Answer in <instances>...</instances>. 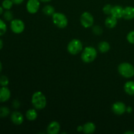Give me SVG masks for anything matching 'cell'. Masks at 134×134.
<instances>
[{"label":"cell","mask_w":134,"mask_h":134,"mask_svg":"<svg viewBox=\"0 0 134 134\" xmlns=\"http://www.w3.org/2000/svg\"><path fill=\"white\" fill-rule=\"evenodd\" d=\"M123 12H124V8L122 7L120 5H115L113 6L111 15L113 16L117 19H120L123 18Z\"/></svg>","instance_id":"4fadbf2b"},{"label":"cell","mask_w":134,"mask_h":134,"mask_svg":"<svg viewBox=\"0 0 134 134\" xmlns=\"http://www.w3.org/2000/svg\"><path fill=\"white\" fill-rule=\"evenodd\" d=\"M9 83V80L8 77L5 75L0 76V85L1 86H7Z\"/></svg>","instance_id":"484cf974"},{"label":"cell","mask_w":134,"mask_h":134,"mask_svg":"<svg viewBox=\"0 0 134 134\" xmlns=\"http://www.w3.org/2000/svg\"><path fill=\"white\" fill-rule=\"evenodd\" d=\"M3 7L0 6V15H1L2 14H3Z\"/></svg>","instance_id":"836d02e7"},{"label":"cell","mask_w":134,"mask_h":134,"mask_svg":"<svg viewBox=\"0 0 134 134\" xmlns=\"http://www.w3.org/2000/svg\"><path fill=\"white\" fill-rule=\"evenodd\" d=\"M12 0H3L2 2V7L5 10H10L13 5Z\"/></svg>","instance_id":"7402d4cb"},{"label":"cell","mask_w":134,"mask_h":134,"mask_svg":"<svg viewBox=\"0 0 134 134\" xmlns=\"http://www.w3.org/2000/svg\"><path fill=\"white\" fill-rule=\"evenodd\" d=\"M118 71L124 78H132L134 76V66L130 63H121L118 66Z\"/></svg>","instance_id":"3957f363"},{"label":"cell","mask_w":134,"mask_h":134,"mask_svg":"<svg viewBox=\"0 0 134 134\" xmlns=\"http://www.w3.org/2000/svg\"><path fill=\"white\" fill-rule=\"evenodd\" d=\"M10 27L11 31L16 34H20L25 30L24 22L20 19H13L10 21Z\"/></svg>","instance_id":"52a82bcc"},{"label":"cell","mask_w":134,"mask_h":134,"mask_svg":"<svg viewBox=\"0 0 134 134\" xmlns=\"http://www.w3.org/2000/svg\"><path fill=\"white\" fill-rule=\"evenodd\" d=\"M98 48L100 52H102V53H106V52L109 51L110 48H111V46H110V44L108 42L103 41L100 42L98 44Z\"/></svg>","instance_id":"ac0fdd59"},{"label":"cell","mask_w":134,"mask_h":134,"mask_svg":"<svg viewBox=\"0 0 134 134\" xmlns=\"http://www.w3.org/2000/svg\"><path fill=\"white\" fill-rule=\"evenodd\" d=\"M77 130L78 132H83V126H79L77 128Z\"/></svg>","instance_id":"4dcf8cb0"},{"label":"cell","mask_w":134,"mask_h":134,"mask_svg":"<svg viewBox=\"0 0 134 134\" xmlns=\"http://www.w3.org/2000/svg\"><path fill=\"white\" fill-rule=\"evenodd\" d=\"M12 106H13V108L16 109H18L20 106V102L18 100H17V99H14L13 102V103H12Z\"/></svg>","instance_id":"f1b7e54d"},{"label":"cell","mask_w":134,"mask_h":134,"mask_svg":"<svg viewBox=\"0 0 134 134\" xmlns=\"http://www.w3.org/2000/svg\"><path fill=\"white\" fill-rule=\"evenodd\" d=\"M117 18H116L115 17H114L113 16L111 15L109 16L108 17H107V18L105 20V25L106 27L107 28L109 29H113L115 27H116V26L117 25L118 20Z\"/></svg>","instance_id":"9a60e30c"},{"label":"cell","mask_w":134,"mask_h":134,"mask_svg":"<svg viewBox=\"0 0 134 134\" xmlns=\"http://www.w3.org/2000/svg\"><path fill=\"white\" fill-rule=\"evenodd\" d=\"M96 126L95 124L92 122H88L83 125V132L86 134L93 133L96 131Z\"/></svg>","instance_id":"2e32d148"},{"label":"cell","mask_w":134,"mask_h":134,"mask_svg":"<svg viewBox=\"0 0 134 134\" xmlns=\"http://www.w3.org/2000/svg\"><path fill=\"white\" fill-rule=\"evenodd\" d=\"M10 114V109L7 107H0V118H5Z\"/></svg>","instance_id":"44dd1931"},{"label":"cell","mask_w":134,"mask_h":134,"mask_svg":"<svg viewBox=\"0 0 134 134\" xmlns=\"http://www.w3.org/2000/svg\"><path fill=\"white\" fill-rule=\"evenodd\" d=\"M80 22L84 27L88 28L94 26V18L92 14L89 12H84L81 16Z\"/></svg>","instance_id":"8992f818"},{"label":"cell","mask_w":134,"mask_h":134,"mask_svg":"<svg viewBox=\"0 0 134 134\" xmlns=\"http://www.w3.org/2000/svg\"><path fill=\"white\" fill-rule=\"evenodd\" d=\"M52 20L54 24L59 28H65L68 24V19L66 16L62 13H54L52 16Z\"/></svg>","instance_id":"277c9868"},{"label":"cell","mask_w":134,"mask_h":134,"mask_svg":"<svg viewBox=\"0 0 134 134\" xmlns=\"http://www.w3.org/2000/svg\"><path fill=\"white\" fill-rule=\"evenodd\" d=\"M7 30V27L3 20L0 19V36H2L4 34L6 33Z\"/></svg>","instance_id":"cb8c5ba5"},{"label":"cell","mask_w":134,"mask_h":134,"mask_svg":"<svg viewBox=\"0 0 134 134\" xmlns=\"http://www.w3.org/2000/svg\"><path fill=\"white\" fill-rule=\"evenodd\" d=\"M127 41L131 44H134V30L130 31L126 37Z\"/></svg>","instance_id":"83f0119b"},{"label":"cell","mask_w":134,"mask_h":134,"mask_svg":"<svg viewBox=\"0 0 134 134\" xmlns=\"http://www.w3.org/2000/svg\"><path fill=\"white\" fill-rule=\"evenodd\" d=\"M92 32L96 35H102L103 32V28L99 26H92Z\"/></svg>","instance_id":"d4e9b609"},{"label":"cell","mask_w":134,"mask_h":134,"mask_svg":"<svg viewBox=\"0 0 134 134\" xmlns=\"http://www.w3.org/2000/svg\"><path fill=\"white\" fill-rule=\"evenodd\" d=\"M37 109H30L27 111L26 113V117L30 121H34L36 120L37 118V113L36 111Z\"/></svg>","instance_id":"d6986e66"},{"label":"cell","mask_w":134,"mask_h":134,"mask_svg":"<svg viewBox=\"0 0 134 134\" xmlns=\"http://www.w3.org/2000/svg\"><path fill=\"white\" fill-rule=\"evenodd\" d=\"M126 106L123 102H116L112 105V111L115 115H122L126 112Z\"/></svg>","instance_id":"9c48e42d"},{"label":"cell","mask_w":134,"mask_h":134,"mask_svg":"<svg viewBox=\"0 0 134 134\" xmlns=\"http://www.w3.org/2000/svg\"><path fill=\"white\" fill-rule=\"evenodd\" d=\"M3 47V42L2 39H0V50H1Z\"/></svg>","instance_id":"d6a6232c"},{"label":"cell","mask_w":134,"mask_h":134,"mask_svg":"<svg viewBox=\"0 0 134 134\" xmlns=\"http://www.w3.org/2000/svg\"><path fill=\"white\" fill-rule=\"evenodd\" d=\"M11 93L10 90L7 86L0 88V103L6 102L10 99Z\"/></svg>","instance_id":"8fae6325"},{"label":"cell","mask_w":134,"mask_h":134,"mask_svg":"<svg viewBox=\"0 0 134 134\" xmlns=\"http://www.w3.org/2000/svg\"><path fill=\"white\" fill-rule=\"evenodd\" d=\"M97 55L98 52L95 48L93 47H86L82 51L81 58L83 62L89 64L95 60Z\"/></svg>","instance_id":"7a4b0ae2"},{"label":"cell","mask_w":134,"mask_h":134,"mask_svg":"<svg viewBox=\"0 0 134 134\" xmlns=\"http://www.w3.org/2000/svg\"><path fill=\"white\" fill-rule=\"evenodd\" d=\"M124 90L127 94L130 96L134 95V81H127L124 86Z\"/></svg>","instance_id":"e0dca14e"},{"label":"cell","mask_w":134,"mask_h":134,"mask_svg":"<svg viewBox=\"0 0 134 134\" xmlns=\"http://www.w3.org/2000/svg\"><path fill=\"white\" fill-rule=\"evenodd\" d=\"M40 8V1L39 0H28L26 3L27 11L30 14H35L37 13Z\"/></svg>","instance_id":"ba28073f"},{"label":"cell","mask_w":134,"mask_h":134,"mask_svg":"<svg viewBox=\"0 0 134 134\" xmlns=\"http://www.w3.org/2000/svg\"><path fill=\"white\" fill-rule=\"evenodd\" d=\"M113 6L110 4H107V5H105L103 7V12L106 15H111V10H112Z\"/></svg>","instance_id":"4316f807"},{"label":"cell","mask_w":134,"mask_h":134,"mask_svg":"<svg viewBox=\"0 0 134 134\" xmlns=\"http://www.w3.org/2000/svg\"><path fill=\"white\" fill-rule=\"evenodd\" d=\"M123 18L127 20H130L134 18V7L132 6H128L124 8L123 12Z\"/></svg>","instance_id":"5bb4252c"},{"label":"cell","mask_w":134,"mask_h":134,"mask_svg":"<svg viewBox=\"0 0 134 134\" xmlns=\"http://www.w3.org/2000/svg\"><path fill=\"white\" fill-rule=\"evenodd\" d=\"M124 134H134V132H132V131H128V132H124Z\"/></svg>","instance_id":"e575fe53"},{"label":"cell","mask_w":134,"mask_h":134,"mask_svg":"<svg viewBox=\"0 0 134 134\" xmlns=\"http://www.w3.org/2000/svg\"><path fill=\"white\" fill-rule=\"evenodd\" d=\"M10 120L15 125H21L24 122V116L20 112L15 111L10 115Z\"/></svg>","instance_id":"30bf717a"},{"label":"cell","mask_w":134,"mask_h":134,"mask_svg":"<svg viewBox=\"0 0 134 134\" xmlns=\"http://www.w3.org/2000/svg\"><path fill=\"white\" fill-rule=\"evenodd\" d=\"M83 49L82 43L78 39H73L68 43L67 50L72 55L78 54Z\"/></svg>","instance_id":"5b68a950"},{"label":"cell","mask_w":134,"mask_h":134,"mask_svg":"<svg viewBox=\"0 0 134 134\" xmlns=\"http://www.w3.org/2000/svg\"><path fill=\"white\" fill-rule=\"evenodd\" d=\"M2 69H3V66H2V64H1V61H0V73L2 71Z\"/></svg>","instance_id":"8d00e7d4"},{"label":"cell","mask_w":134,"mask_h":134,"mask_svg":"<svg viewBox=\"0 0 134 134\" xmlns=\"http://www.w3.org/2000/svg\"><path fill=\"white\" fill-rule=\"evenodd\" d=\"M132 111H133V110H132V108L131 107H126V112L127 113H131L132 112Z\"/></svg>","instance_id":"1f68e13d"},{"label":"cell","mask_w":134,"mask_h":134,"mask_svg":"<svg viewBox=\"0 0 134 134\" xmlns=\"http://www.w3.org/2000/svg\"><path fill=\"white\" fill-rule=\"evenodd\" d=\"M3 17L5 20L7 21H12L13 20V12L10 11V10H7L5 13H3Z\"/></svg>","instance_id":"603a6c76"},{"label":"cell","mask_w":134,"mask_h":134,"mask_svg":"<svg viewBox=\"0 0 134 134\" xmlns=\"http://www.w3.org/2000/svg\"><path fill=\"white\" fill-rule=\"evenodd\" d=\"M31 103L35 109L42 110L47 106V98L43 92L37 91L31 97Z\"/></svg>","instance_id":"6da1fadb"},{"label":"cell","mask_w":134,"mask_h":134,"mask_svg":"<svg viewBox=\"0 0 134 134\" xmlns=\"http://www.w3.org/2000/svg\"><path fill=\"white\" fill-rule=\"evenodd\" d=\"M40 1H41V2H44V3H47V2H50L51 1H52V0H39Z\"/></svg>","instance_id":"d590c367"},{"label":"cell","mask_w":134,"mask_h":134,"mask_svg":"<svg viewBox=\"0 0 134 134\" xmlns=\"http://www.w3.org/2000/svg\"><path fill=\"white\" fill-rule=\"evenodd\" d=\"M60 130V124L57 121H52L48 124L47 132L48 134H58Z\"/></svg>","instance_id":"7c38bea8"},{"label":"cell","mask_w":134,"mask_h":134,"mask_svg":"<svg viewBox=\"0 0 134 134\" xmlns=\"http://www.w3.org/2000/svg\"><path fill=\"white\" fill-rule=\"evenodd\" d=\"M43 13L47 16H52L55 13V9L51 5H47L43 8Z\"/></svg>","instance_id":"ffe728a7"},{"label":"cell","mask_w":134,"mask_h":134,"mask_svg":"<svg viewBox=\"0 0 134 134\" xmlns=\"http://www.w3.org/2000/svg\"><path fill=\"white\" fill-rule=\"evenodd\" d=\"M24 0H12L13 3L15 4V5H20L24 2Z\"/></svg>","instance_id":"f546056e"}]
</instances>
